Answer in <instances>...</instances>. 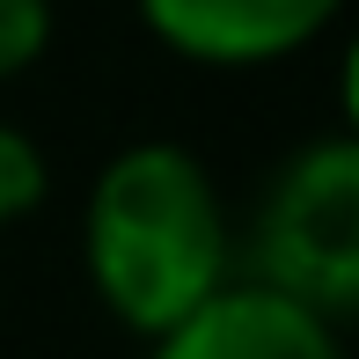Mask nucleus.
Listing matches in <instances>:
<instances>
[{
	"instance_id": "nucleus-5",
	"label": "nucleus",
	"mask_w": 359,
	"mask_h": 359,
	"mask_svg": "<svg viewBox=\"0 0 359 359\" xmlns=\"http://www.w3.org/2000/svg\"><path fill=\"white\" fill-rule=\"evenodd\" d=\"M44 154H37V140L29 133H15V125H0V227H15V220H29L44 205Z\"/></svg>"
},
{
	"instance_id": "nucleus-6",
	"label": "nucleus",
	"mask_w": 359,
	"mask_h": 359,
	"mask_svg": "<svg viewBox=\"0 0 359 359\" xmlns=\"http://www.w3.org/2000/svg\"><path fill=\"white\" fill-rule=\"evenodd\" d=\"M52 44V0H0V81L37 67Z\"/></svg>"
},
{
	"instance_id": "nucleus-2",
	"label": "nucleus",
	"mask_w": 359,
	"mask_h": 359,
	"mask_svg": "<svg viewBox=\"0 0 359 359\" xmlns=\"http://www.w3.org/2000/svg\"><path fill=\"white\" fill-rule=\"evenodd\" d=\"M257 286L345 323L359 301V140H308L257 205Z\"/></svg>"
},
{
	"instance_id": "nucleus-3",
	"label": "nucleus",
	"mask_w": 359,
	"mask_h": 359,
	"mask_svg": "<svg viewBox=\"0 0 359 359\" xmlns=\"http://www.w3.org/2000/svg\"><path fill=\"white\" fill-rule=\"evenodd\" d=\"M345 0H140L147 29L198 67H271L316 44Z\"/></svg>"
},
{
	"instance_id": "nucleus-4",
	"label": "nucleus",
	"mask_w": 359,
	"mask_h": 359,
	"mask_svg": "<svg viewBox=\"0 0 359 359\" xmlns=\"http://www.w3.org/2000/svg\"><path fill=\"white\" fill-rule=\"evenodd\" d=\"M147 359H345V337L337 323H323L316 308L286 301V293L227 279L198 316L161 330Z\"/></svg>"
},
{
	"instance_id": "nucleus-1",
	"label": "nucleus",
	"mask_w": 359,
	"mask_h": 359,
	"mask_svg": "<svg viewBox=\"0 0 359 359\" xmlns=\"http://www.w3.org/2000/svg\"><path fill=\"white\" fill-rule=\"evenodd\" d=\"M81 257L103 308L154 345L235 279V235L205 161L176 140H140L103 161L81 213Z\"/></svg>"
}]
</instances>
